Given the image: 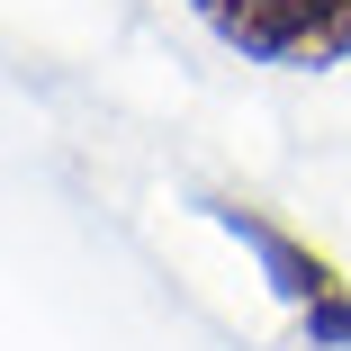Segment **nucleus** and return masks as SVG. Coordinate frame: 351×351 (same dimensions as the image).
<instances>
[{"label": "nucleus", "mask_w": 351, "mask_h": 351, "mask_svg": "<svg viewBox=\"0 0 351 351\" xmlns=\"http://www.w3.org/2000/svg\"><path fill=\"white\" fill-rule=\"evenodd\" d=\"M198 217H207V226H226V234L243 243V261L261 270V289L289 306V324L306 333V351H351V279H342L333 252H315L298 226H279L270 207L226 198V189H207V198H198Z\"/></svg>", "instance_id": "f257e3e1"}, {"label": "nucleus", "mask_w": 351, "mask_h": 351, "mask_svg": "<svg viewBox=\"0 0 351 351\" xmlns=\"http://www.w3.org/2000/svg\"><path fill=\"white\" fill-rule=\"evenodd\" d=\"M189 19L261 73H342L351 63V0H189Z\"/></svg>", "instance_id": "f03ea898"}]
</instances>
